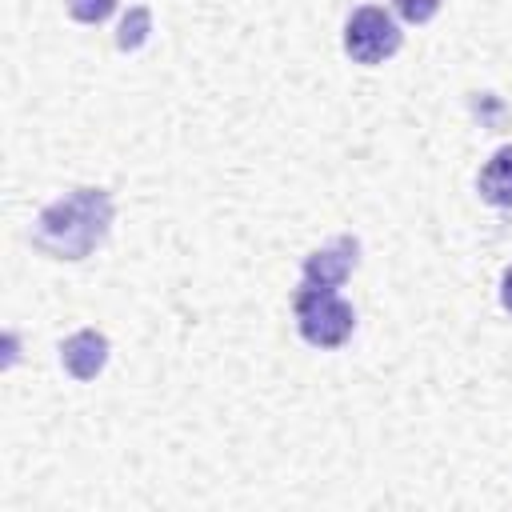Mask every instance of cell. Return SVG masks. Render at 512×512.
Wrapping results in <instances>:
<instances>
[{"label": "cell", "mask_w": 512, "mask_h": 512, "mask_svg": "<svg viewBox=\"0 0 512 512\" xmlns=\"http://www.w3.org/2000/svg\"><path fill=\"white\" fill-rule=\"evenodd\" d=\"M392 4H396V12H400L408 24H424V20H432L436 8H440V0H392Z\"/></svg>", "instance_id": "cell-9"}, {"label": "cell", "mask_w": 512, "mask_h": 512, "mask_svg": "<svg viewBox=\"0 0 512 512\" xmlns=\"http://www.w3.org/2000/svg\"><path fill=\"white\" fill-rule=\"evenodd\" d=\"M500 304H504V312L512 316V264H508L504 276H500Z\"/></svg>", "instance_id": "cell-10"}, {"label": "cell", "mask_w": 512, "mask_h": 512, "mask_svg": "<svg viewBox=\"0 0 512 512\" xmlns=\"http://www.w3.org/2000/svg\"><path fill=\"white\" fill-rule=\"evenodd\" d=\"M112 228V196L104 188H72L32 224V248L52 260H84Z\"/></svg>", "instance_id": "cell-1"}, {"label": "cell", "mask_w": 512, "mask_h": 512, "mask_svg": "<svg viewBox=\"0 0 512 512\" xmlns=\"http://www.w3.org/2000/svg\"><path fill=\"white\" fill-rule=\"evenodd\" d=\"M60 364H64V372L76 376V380H96L100 368L108 364V340H104V332H96V328L72 332V336L60 344Z\"/></svg>", "instance_id": "cell-5"}, {"label": "cell", "mask_w": 512, "mask_h": 512, "mask_svg": "<svg viewBox=\"0 0 512 512\" xmlns=\"http://www.w3.org/2000/svg\"><path fill=\"white\" fill-rule=\"evenodd\" d=\"M296 328L312 348H340L356 328V312L336 288L300 284V292H296Z\"/></svg>", "instance_id": "cell-2"}, {"label": "cell", "mask_w": 512, "mask_h": 512, "mask_svg": "<svg viewBox=\"0 0 512 512\" xmlns=\"http://www.w3.org/2000/svg\"><path fill=\"white\" fill-rule=\"evenodd\" d=\"M476 188H480V200H488L496 208H512V144H504L488 156V164L476 176Z\"/></svg>", "instance_id": "cell-6"}, {"label": "cell", "mask_w": 512, "mask_h": 512, "mask_svg": "<svg viewBox=\"0 0 512 512\" xmlns=\"http://www.w3.org/2000/svg\"><path fill=\"white\" fill-rule=\"evenodd\" d=\"M112 8H116V0H68V12L80 24H100L112 16Z\"/></svg>", "instance_id": "cell-7"}, {"label": "cell", "mask_w": 512, "mask_h": 512, "mask_svg": "<svg viewBox=\"0 0 512 512\" xmlns=\"http://www.w3.org/2000/svg\"><path fill=\"white\" fill-rule=\"evenodd\" d=\"M396 48H400V28H396V20L384 8L364 4V8H356L348 16V24H344V52L356 64H380Z\"/></svg>", "instance_id": "cell-3"}, {"label": "cell", "mask_w": 512, "mask_h": 512, "mask_svg": "<svg viewBox=\"0 0 512 512\" xmlns=\"http://www.w3.org/2000/svg\"><path fill=\"white\" fill-rule=\"evenodd\" d=\"M144 36H148V12L144 8H132V16L120 24V48H140L144 44Z\"/></svg>", "instance_id": "cell-8"}, {"label": "cell", "mask_w": 512, "mask_h": 512, "mask_svg": "<svg viewBox=\"0 0 512 512\" xmlns=\"http://www.w3.org/2000/svg\"><path fill=\"white\" fill-rule=\"evenodd\" d=\"M356 256H360V244L352 236H336L332 244L316 248L308 260H304V284H316V288H336L348 280V272L356 268Z\"/></svg>", "instance_id": "cell-4"}]
</instances>
